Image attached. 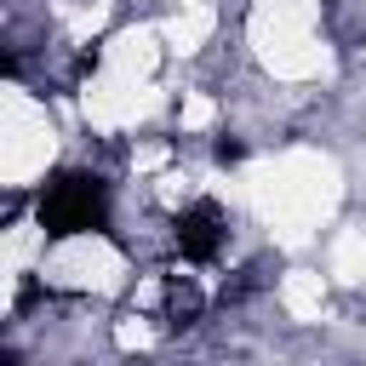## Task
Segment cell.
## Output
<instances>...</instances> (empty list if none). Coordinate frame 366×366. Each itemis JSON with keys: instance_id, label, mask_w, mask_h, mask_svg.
<instances>
[{"instance_id": "cell-1", "label": "cell", "mask_w": 366, "mask_h": 366, "mask_svg": "<svg viewBox=\"0 0 366 366\" xmlns=\"http://www.w3.org/2000/svg\"><path fill=\"white\" fill-rule=\"evenodd\" d=\"M34 229L46 240H80L114 229V183L92 166H63L34 189Z\"/></svg>"}]
</instances>
